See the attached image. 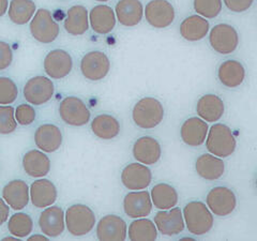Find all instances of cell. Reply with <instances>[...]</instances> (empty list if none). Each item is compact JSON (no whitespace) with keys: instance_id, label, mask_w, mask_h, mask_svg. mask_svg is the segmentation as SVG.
Wrapping results in <instances>:
<instances>
[{"instance_id":"obj_1","label":"cell","mask_w":257,"mask_h":241,"mask_svg":"<svg viewBox=\"0 0 257 241\" xmlns=\"http://www.w3.org/2000/svg\"><path fill=\"white\" fill-rule=\"evenodd\" d=\"M184 224L191 234L203 236L210 231L214 224V216L209 208L198 200L188 203L183 208Z\"/></svg>"},{"instance_id":"obj_2","label":"cell","mask_w":257,"mask_h":241,"mask_svg":"<svg viewBox=\"0 0 257 241\" xmlns=\"http://www.w3.org/2000/svg\"><path fill=\"white\" fill-rule=\"evenodd\" d=\"M205 142L207 150L219 158L231 156L237 147L234 133L229 127L224 124H215L209 128Z\"/></svg>"},{"instance_id":"obj_3","label":"cell","mask_w":257,"mask_h":241,"mask_svg":"<svg viewBox=\"0 0 257 241\" xmlns=\"http://www.w3.org/2000/svg\"><path fill=\"white\" fill-rule=\"evenodd\" d=\"M165 109L163 104L152 96H146L135 104L132 110L134 124L141 129H155L163 122Z\"/></svg>"},{"instance_id":"obj_4","label":"cell","mask_w":257,"mask_h":241,"mask_svg":"<svg viewBox=\"0 0 257 241\" xmlns=\"http://www.w3.org/2000/svg\"><path fill=\"white\" fill-rule=\"evenodd\" d=\"M64 221L70 234L75 237L88 235L96 223L93 210L84 204L70 206L64 213Z\"/></svg>"},{"instance_id":"obj_5","label":"cell","mask_w":257,"mask_h":241,"mask_svg":"<svg viewBox=\"0 0 257 241\" xmlns=\"http://www.w3.org/2000/svg\"><path fill=\"white\" fill-rule=\"evenodd\" d=\"M30 34L36 41L50 44L53 43L60 34V27L47 9H39L30 21Z\"/></svg>"},{"instance_id":"obj_6","label":"cell","mask_w":257,"mask_h":241,"mask_svg":"<svg viewBox=\"0 0 257 241\" xmlns=\"http://www.w3.org/2000/svg\"><path fill=\"white\" fill-rule=\"evenodd\" d=\"M59 116L71 127H84L90 122L91 112L86 103L77 96H67L59 104Z\"/></svg>"},{"instance_id":"obj_7","label":"cell","mask_w":257,"mask_h":241,"mask_svg":"<svg viewBox=\"0 0 257 241\" xmlns=\"http://www.w3.org/2000/svg\"><path fill=\"white\" fill-rule=\"evenodd\" d=\"M209 43L212 50L220 55L232 54L239 46L238 31L229 24H218L209 34Z\"/></svg>"},{"instance_id":"obj_8","label":"cell","mask_w":257,"mask_h":241,"mask_svg":"<svg viewBox=\"0 0 257 241\" xmlns=\"http://www.w3.org/2000/svg\"><path fill=\"white\" fill-rule=\"evenodd\" d=\"M55 93V86L51 78L37 75L28 79L23 88V95L29 104L35 106L43 105L51 101Z\"/></svg>"},{"instance_id":"obj_9","label":"cell","mask_w":257,"mask_h":241,"mask_svg":"<svg viewBox=\"0 0 257 241\" xmlns=\"http://www.w3.org/2000/svg\"><path fill=\"white\" fill-rule=\"evenodd\" d=\"M207 207L209 210L218 216H227L235 211L237 197L234 191L227 187H214L208 192Z\"/></svg>"},{"instance_id":"obj_10","label":"cell","mask_w":257,"mask_h":241,"mask_svg":"<svg viewBox=\"0 0 257 241\" xmlns=\"http://www.w3.org/2000/svg\"><path fill=\"white\" fill-rule=\"evenodd\" d=\"M80 72L83 76L91 82L106 77L110 71V60L107 55L101 51L87 53L80 60Z\"/></svg>"},{"instance_id":"obj_11","label":"cell","mask_w":257,"mask_h":241,"mask_svg":"<svg viewBox=\"0 0 257 241\" xmlns=\"http://www.w3.org/2000/svg\"><path fill=\"white\" fill-rule=\"evenodd\" d=\"M144 15L150 26L163 29L174 23L176 12L173 5L167 0H151L144 9Z\"/></svg>"},{"instance_id":"obj_12","label":"cell","mask_w":257,"mask_h":241,"mask_svg":"<svg viewBox=\"0 0 257 241\" xmlns=\"http://www.w3.org/2000/svg\"><path fill=\"white\" fill-rule=\"evenodd\" d=\"M43 67L48 77L61 79L67 77L72 72L73 58L67 51L56 48L45 56Z\"/></svg>"},{"instance_id":"obj_13","label":"cell","mask_w":257,"mask_h":241,"mask_svg":"<svg viewBox=\"0 0 257 241\" xmlns=\"http://www.w3.org/2000/svg\"><path fill=\"white\" fill-rule=\"evenodd\" d=\"M96 237L101 241H123L127 237V225L121 216L107 214L96 224Z\"/></svg>"},{"instance_id":"obj_14","label":"cell","mask_w":257,"mask_h":241,"mask_svg":"<svg viewBox=\"0 0 257 241\" xmlns=\"http://www.w3.org/2000/svg\"><path fill=\"white\" fill-rule=\"evenodd\" d=\"M151 181L152 173L147 165L140 162L131 163L122 170L121 182L127 190H145L150 186Z\"/></svg>"},{"instance_id":"obj_15","label":"cell","mask_w":257,"mask_h":241,"mask_svg":"<svg viewBox=\"0 0 257 241\" xmlns=\"http://www.w3.org/2000/svg\"><path fill=\"white\" fill-rule=\"evenodd\" d=\"M150 193L147 190L133 191L123 198V210L128 218H146L152 211Z\"/></svg>"},{"instance_id":"obj_16","label":"cell","mask_w":257,"mask_h":241,"mask_svg":"<svg viewBox=\"0 0 257 241\" xmlns=\"http://www.w3.org/2000/svg\"><path fill=\"white\" fill-rule=\"evenodd\" d=\"M155 224L158 231L164 236H176L183 231V214L179 207H173L167 210H160L155 216Z\"/></svg>"},{"instance_id":"obj_17","label":"cell","mask_w":257,"mask_h":241,"mask_svg":"<svg viewBox=\"0 0 257 241\" xmlns=\"http://www.w3.org/2000/svg\"><path fill=\"white\" fill-rule=\"evenodd\" d=\"M39 226L43 234L50 238L62 235L66 228L64 211L59 206H48L39 216Z\"/></svg>"},{"instance_id":"obj_18","label":"cell","mask_w":257,"mask_h":241,"mask_svg":"<svg viewBox=\"0 0 257 241\" xmlns=\"http://www.w3.org/2000/svg\"><path fill=\"white\" fill-rule=\"evenodd\" d=\"M133 157L138 162L145 165H154L162 156V148L157 139L152 136H142L133 145Z\"/></svg>"},{"instance_id":"obj_19","label":"cell","mask_w":257,"mask_h":241,"mask_svg":"<svg viewBox=\"0 0 257 241\" xmlns=\"http://www.w3.org/2000/svg\"><path fill=\"white\" fill-rule=\"evenodd\" d=\"M29 196L32 205L37 208H46L52 206L58 197V192L55 184L48 179L39 178L31 183Z\"/></svg>"},{"instance_id":"obj_20","label":"cell","mask_w":257,"mask_h":241,"mask_svg":"<svg viewBox=\"0 0 257 241\" xmlns=\"http://www.w3.org/2000/svg\"><path fill=\"white\" fill-rule=\"evenodd\" d=\"M209 130L208 124L199 117H191L181 126L182 142L190 147H199L205 143Z\"/></svg>"},{"instance_id":"obj_21","label":"cell","mask_w":257,"mask_h":241,"mask_svg":"<svg viewBox=\"0 0 257 241\" xmlns=\"http://www.w3.org/2000/svg\"><path fill=\"white\" fill-rule=\"evenodd\" d=\"M62 132L60 129L52 124H44L38 127L35 133L36 146L46 154L57 151L62 145Z\"/></svg>"},{"instance_id":"obj_22","label":"cell","mask_w":257,"mask_h":241,"mask_svg":"<svg viewBox=\"0 0 257 241\" xmlns=\"http://www.w3.org/2000/svg\"><path fill=\"white\" fill-rule=\"evenodd\" d=\"M115 11L109 6L98 5L89 13V26L99 35H107L116 26Z\"/></svg>"},{"instance_id":"obj_23","label":"cell","mask_w":257,"mask_h":241,"mask_svg":"<svg viewBox=\"0 0 257 241\" xmlns=\"http://www.w3.org/2000/svg\"><path fill=\"white\" fill-rule=\"evenodd\" d=\"M3 198L14 210H22L29 203V187L21 179H15L7 183L3 189Z\"/></svg>"},{"instance_id":"obj_24","label":"cell","mask_w":257,"mask_h":241,"mask_svg":"<svg viewBox=\"0 0 257 241\" xmlns=\"http://www.w3.org/2000/svg\"><path fill=\"white\" fill-rule=\"evenodd\" d=\"M118 22L124 27L138 26L144 18V7L141 0H119L115 8Z\"/></svg>"},{"instance_id":"obj_25","label":"cell","mask_w":257,"mask_h":241,"mask_svg":"<svg viewBox=\"0 0 257 241\" xmlns=\"http://www.w3.org/2000/svg\"><path fill=\"white\" fill-rule=\"evenodd\" d=\"M225 111V104L219 95L213 93L204 94L196 104V112L206 123H216Z\"/></svg>"},{"instance_id":"obj_26","label":"cell","mask_w":257,"mask_h":241,"mask_svg":"<svg viewBox=\"0 0 257 241\" xmlns=\"http://www.w3.org/2000/svg\"><path fill=\"white\" fill-rule=\"evenodd\" d=\"M195 171L205 180L214 181L220 179L225 173V163L222 158L211 154H204L195 161Z\"/></svg>"},{"instance_id":"obj_27","label":"cell","mask_w":257,"mask_h":241,"mask_svg":"<svg viewBox=\"0 0 257 241\" xmlns=\"http://www.w3.org/2000/svg\"><path fill=\"white\" fill-rule=\"evenodd\" d=\"M23 168L32 178H43L51 171V160L41 150H29L23 157Z\"/></svg>"},{"instance_id":"obj_28","label":"cell","mask_w":257,"mask_h":241,"mask_svg":"<svg viewBox=\"0 0 257 241\" xmlns=\"http://www.w3.org/2000/svg\"><path fill=\"white\" fill-rule=\"evenodd\" d=\"M220 83L226 88L234 89L242 85L245 78V69L238 60L229 59L220 64L218 70Z\"/></svg>"},{"instance_id":"obj_29","label":"cell","mask_w":257,"mask_h":241,"mask_svg":"<svg viewBox=\"0 0 257 241\" xmlns=\"http://www.w3.org/2000/svg\"><path fill=\"white\" fill-rule=\"evenodd\" d=\"M63 26L71 36H83L89 29V13L84 6H73L68 10Z\"/></svg>"},{"instance_id":"obj_30","label":"cell","mask_w":257,"mask_h":241,"mask_svg":"<svg viewBox=\"0 0 257 241\" xmlns=\"http://www.w3.org/2000/svg\"><path fill=\"white\" fill-rule=\"evenodd\" d=\"M209 29H210V25H209L207 19L195 14L182 21L180 25V35L189 42H197L206 38Z\"/></svg>"},{"instance_id":"obj_31","label":"cell","mask_w":257,"mask_h":241,"mask_svg":"<svg viewBox=\"0 0 257 241\" xmlns=\"http://www.w3.org/2000/svg\"><path fill=\"white\" fill-rule=\"evenodd\" d=\"M91 131L100 140H114L120 133V123L112 115L101 114L91 122Z\"/></svg>"},{"instance_id":"obj_32","label":"cell","mask_w":257,"mask_h":241,"mask_svg":"<svg viewBox=\"0 0 257 241\" xmlns=\"http://www.w3.org/2000/svg\"><path fill=\"white\" fill-rule=\"evenodd\" d=\"M150 197L152 205L159 210H167L178 204V192L168 183H158L151 189Z\"/></svg>"},{"instance_id":"obj_33","label":"cell","mask_w":257,"mask_h":241,"mask_svg":"<svg viewBox=\"0 0 257 241\" xmlns=\"http://www.w3.org/2000/svg\"><path fill=\"white\" fill-rule=\"evenodd\" d=\"M37 12V6L32 0H11L8 9L10 21L18 26L26 25Z\"/></svg>"},{"instance_id":"obj_34","label":"cell","mask_w":257,"mask_h":241,"mask_svg":"<svg viewBox=\"0 0 257 241\" xmlns=\"http://www.w3.org/2000/svg\"><path fill=\"white\" fill-rule=\"evenodd\" d=\"M127 235L132 241H154L158 238V229L151 220L140 218L130 224Z\"/></svg>"},{"instance_id":"obj_35","label":"cell","mask_w":257,"mask_h":241,"mask_svg":"<svg viewBox=\"0 0 257 241\" xmlns=\"http://www.w3.org/2000/svg\"><path fill=\"white\" fill-rule=\"evenodd\" d=\"M8 229L10 234L16 238H26L34 230V221L31 216L25 212L15 213L9 219Z\"/></svg>"},{"instance_id":"obj_36","label":"cell","mask_w":257,"mask_h":241,"mask_svg":"<svg viewBox=\"0 0 257 241\" xmlns=\"http://www.w3.org/2000/svg\"><path fill=\"white\" fill-rule=\"evenodd\" d=\"M193 7L197 15L204 19H214L221 13L223 4L222 0H194Z\"/></svg>"},{"instance_id":"obj_37","label":"cell","mask_w":257,"mask_h":241,"mask_svg":"<svg viewBox=\"0 0 257 241\" xmlns=\"http://www.w3.org/2000/svg\"><path fill=\"white\" fill-rule=\"evenodd\" d=\"M19 96V88L14 80L0 76V105H11Z\"/></svg>"},{"instance_id":"obj_38","label":"cell","mask_w":257,"mask_h":241,"mask_svg":"<svg viewBox=\"0 0 257 241\" xmlns=\"http://www.w3.org/2000/svg\"><path fill=\"white\" fill-rule=\"evenodd\" d=\"M14 110L11 105H0V134H11L18 128Z\"/></svg>"},{"instance_id":"obj_39","label":"cell","mask_w":257,"mask_h":241,"mask_svg":"<svg viewBox=\"0 0 257 241\" xmlns=\"http://www.w3.org/2000/svg\"><path fill=\"white\" fill-rule=\"evenodd\" d=\"M16 123L21 126H30L35 123L37 118V111L31 104L24 103L19 105L14 110Z\"/></svg>"},{"instance_id":"obj_40","label":"cell","mask_w":257,"mask_h":241,"mask_svg":"<svg viewBox=\"0 0 257 241\" xmlns=\"http://www.w3.org/2000/svg\"><path fill=\"white\" fill-rule=\"evenodd\" d=\"M13 61V51L9 43L0 41V71L9 68Z\"/></svg>"},{"instance_id":"obj_41","label":"cell","mask_w":257,"mask_h":241,"mask_svg":"<svg viewBox=\"0 0 257 241\" xmlns=\"http://www.w3.org/2000/svg\"><path fill=\"white\" fill-rule=\"evenodd\" d=\"M254 0H224L227 9L235 13H242L252 7Z\"/></svg>"},{"instance_id":"obj_42","label":"cell","mask_w":257,"mask_h":241,"mask_svg":"<svg viewBox=\"0 0 257 241\" xmlns=\"http://www.w3.org/2000/svg\"><path fill=\"white\" fill-rule=\"evenodd\" d=\"M10 214V207L8 205L4 198H0V225L5 224L8 220H9Z\"/></svg>"},{"instance_id":"obj_43","label":"cell","mask_w":257,"mask_h":241,"mask_svg":"<svg viewBox=\"0 0 257 241\" xmlns=\"http://www.w3.org/2000/svg\"><path fill=\"white\" fill-rule=\"evenodd\" d=\"M9 9V0H0V18H3Z\"/></svg>"},{"instance_id":"obj_44","label":"cell","mask_w":257,"mask_h":241,"mask_svg":"<svg viewBox=\"0 0 257 241\" xmlns=\"http://www.w3.org/2000/svg\"><path fill=\"white\" fill-rule=\"evenodd\" d=\"M27 241H48V237L43 235H32L28 237Z\"/></svg>"},{"instance_id":"obj_45","label":"cell","mask_w":257,"mask_h":241,"mask_svg":"<svg viewBox=\"0 0 257 241\" xmlns=\"http://www.w3.org/2000/svg\"><path fill=\"white\" fill-rule=\"evenodd\" d=\"M15 240H20V238H16V237L12 236V237H6L3 239V241H15Z\"/></svg>"},{"instance_id":"obj_46","label":"cell","mask_w":257,"mask_h":241,"mask_svg":"<svg viewBox=\"0 0 257 241\" xmlns=\"http://www.w3.org/2000/svg\"><path fill=\"white\" fill-rule=\"evenodd\" d=\"M181 240H182V241H188V240H190V241H193V240H194V239H192V238H182Z\"/></svg>"},{"instance_id":"obj_47","label":"cell","mask_w":257,"mask_h":241,"mask_svg":"<svg viewBox=\"0 0 257 241\" xmlns=\"http://www.w3.org/2000/svg\"><path fill=\"white\" fill-rule=\"evenodd\" d=\"M95 2H100V3H106V2H109V0H95Z\"/></svg>"}]
</instances>
